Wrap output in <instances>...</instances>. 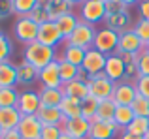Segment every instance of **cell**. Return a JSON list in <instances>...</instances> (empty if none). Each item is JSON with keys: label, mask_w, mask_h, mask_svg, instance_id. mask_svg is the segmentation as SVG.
I'll list each match as a JSON object with an SVG mask.
<instances>
[{"label": "cell", "mask_w": 149, "mask_h": 139, "mask_svg": "<svg viewBox=\"0 0 149 139\" xmlns=\"http://www.w3.org/2000/svg\"><path fill=\"white\" fill-rule=\"evenodd\" d=\"M104 26H108V28L115 30L117 34H121V32L130 30L134 26V23H132L130 11L125 10V11H119V13H108L104 19Z\"/></svg>", "instance_id": "5bb4252c"}, {"label": "cell", "mask_w": 149, "mask_h": 139, "mask_svg": "<svg viewBox=\"0 0 149 139\" xmlns=\"http://www.w3.org/2000/svg\"><path fill=\"white\" fill-rule=\"evenodd\" d=\"M128 8H125L121 4V0H111V2H106V13H119V11H125Z\"/></svg>", "instance_id": "f6af8a7d"}, {"label": "cell", "mask_w": 149, "mask_h": 139, "mask_svg": "<svg viewBox=\"0 0 149 139\" xmlns=\"http://www.w3.org/2000/svg\"><path fill=\"white\" fill-rule=\"evenodd\" d=\"M0 139H23V137L19 136L17 130H8V132L2 133V137H0Z\"/></svg>", "instance_id": "7dc6e473"}, {"label": "cell", "mask_w": 149, "mask_h": 139, "mask_svg": "<svg viewBox=\"0 0 149 139\" xmlns=\"http://www.w3.org/2000/svg\"><path fill=\"white\" fill-rule=\"evenodd\" d=\"M125 68H127V64L113 53V55H109L108 58H106L104 73H106L108 79L113 81V83H119V81H123V77H125Z\"/></svg>", "instance_id": "ac0fdd59"}, {"label": "cell", "mask_w": 149, "mask_h": 139, "mask_svg": "<svg viewBox=\"0 0 149 139\" xmlns=\"http://www.w3.org/2000/svg\"><path fill=\"white\" fill-rule=\"evenodd\" d=\"M36 41L42 43V45H47V47L57 49L58 45H64V36L61 34L58 26L55 25L53 21H47V23H44V25H40Z\"/></svg>", "instance_id": "8992f818"}, {"label": "cell", "mask_w": 149, "mask_h": 139, "mask_svg": "<svg viewBox=\"0 0 149 139\" xmlns=\"http://www.w3.org/2000/svg\"><path fill=\"white\" fill-rule=\"evenodd\" d=\"M61 136H62V126H44L40 139H61Z\"/></svg>", "instance_id": "f35d334b"}, {"label": "cell", "mask_w": 149, "mask_h": 139, "mask_svg": "<svg viewBox=\"0 0 149 139\" xmlns=\"http://www.w3.org/2000/svg\"><path fill=\"white\" fill-rule=\"evenodd\" d=\"M113 88H115V83L111 79H108L106 73H100V75L93 77L91 83H89V96H93L98 102H102V100L111 98Z\"/></svg>", "instance_id": "52a82bcc"}, {"label": "cell", "mask_w": 149, "mask_h": 139, "mask_svg": "<svg viewBox=\"0 0 149 139\" xmlns=\"http://www.w3.org/2000/svg\"><path fill=\"white\" fill-rule=\"evenodd\" d=\"M134 111H132L130 105H117L115 109V117H113V122H115L117 126H119L121 130H127L128 124H130L132 120H134Z\"/></svg>", "instance_id": "83f0119b"}, {"label": "cell", "mask_w": 149, "mask_h": 139, "mask_svg": "<svg viewBox=\"0 0 149 139\" xmlns=\"http://www.w3.org/2000/svg\"><path fill=\"white\" fill-rule=\"evenodd\" d=\"M62 132L66 136H72L76 139H89V132H91V122L83 117L77 118H66L62 122Z\"/></svg>", "instance_id": "8fae6325"}, {"label": "cell", "mask_w": 149, "mask_h": 139, "mask_svg": "<svg viewBox=\"0 0 149 139\" xmlns=\"http://www.w3.org/2000/svg\"><path fill=\"white\" fill-rule=\"evenodd\" d=\"M138 15H140V19L149 21V0H142L138 4Z\"/></svg>", "instance_id": "bcb514c9"}, {"label": "cell", "mask_w": 149, "mask_h": 139, "mask_svg": "<svg viewBox=\"0 0 149 139\" xmlns=\"http://www.w3.org/2000/svg\"><path fill=\"white\" fill-rule=\"evenodd\" d=\"M95 36H96V26L81 21L79 25L76 26V30L72 32V36H70L66 41L72 43V45H76V47H81V49H85V51H89V49H93Z\"/></svg>", "instance_id": "5b68a950"}, {"label": "cell", "mask_w": 149, "mask_h": 139, "mask_svg": "<svg viewBox=\"0 0 149 139\" xmlns=\"http://www.w3.org/2000/svg\"><path fill=\"white\" fill-rule=\"evenodd\" d=\"M143 139H149V132H147V133H146V137H143Z\"/></svg>", "instance_id": "db71d44e"}, {"label": "cell", "mask_w": 149, "mask_h": 139, "mask_svg": "<svg viewBox=\"0 0 149 139\" xmlns=\"http://www.w3.org/2000/svg\"><path fill=\"white\" fill-rule=\"evenodd\" d=\"M17 102H19V90L15 87L0 88V109L17 107Z\"/></svg>", "instance_id": "f546056e"}, {"label": "cell", "mask_w": 149, "mask_h": 139, "mask_svg": "<svg viewBox=\"0 0 149 139\" xmlns=\"http://www.w3.org/2000/svg\"><path fill=\"white\" fill-rule=\"evenodd\" d=\"M58 56V51L53 47H47V45H42L38 41H32V43L25 45L23 49V60L29 62L30 66H34L40 72L45 66H49L51 62H55Z\"/></svg>", "instance_id": "6da1fadb"}, {"label": "cell", "mask_w": 149, "mask_h": 139, "mask_svg": "<svg viewBox=\"0 0 149 139\" xmlns=\"http://www.w3.org/2000/svg\"><path fill=\"white\" fill-rule=\"evenodd\" d=\"M136 98H138V90H136L134 83H127V81L115 83L111 100L117 103V105H132Z\"/></svg>", "instance_id": "9c48e42d"}, {"label": "cell", "mask_w": 149, "mask_h": 139, "mask_svg": "<svg viewBox=\"0 0 149 139\" xmlns=\"http://www.w3.org/2000/svg\"><path fill=\"white\" fill-rule=\"evenodd\" d=\"M61 111L64 115V118H77V117H81V102L64 98L61 103Z\"/></svg>", "instance_id": "1f68e13d"}, {"label": "cell", "mask_w": 149, "mask_h": 139, "mask_svg": "<svg viewBox=\"0 0 149 139\" xmlns=\"http://www.w3.org/2000/svg\"><path fill=\"white\" fill-rule=\"evenodd\" d=\"M106 58H108V56H106L104 53L96 51V49H89V51L85 53V60H83V64H81V68L91 77H96V75H100V73H104Z\"/></svg>", "instance_id": "4fadbf2b"}, {"label": "cell", "mask_w": 149, "mask_h": 139, "mask_svg": "<svg viewBox=\"0 0 149 139\" xmlns=\"http://www.w3.org/2000/svg\"><path fill=\"white\" fill-rule=\"evenodd\" d=\"M132 111H134L136 117H147L149 118V100L143 98V96L138 94V98L134 100V103H132Z\"/></svg>", "instance_id": "d590c367"}, {"label": "cell", "mask_w": 149, "mask_h": 139, "mask_svg": "<svg viewBox=\"0 0 149 139\" xmlns=\"http://www.w3.org/2000/svg\"><path fill=\"white\" fill-rule=\"evenodd\" d=\"M21 118H23V115L19 113L17 107L0 109V128H2L4 132H8V130H17Z\"/></svg>", "instance_id": "cb8c5ba5"}, {"label": "cell", "mask_w": 149, "mask_h": 139, "mask_svg": "<svg viewBox=\"0 0 149 139\" xmlns=\"http://www.w3.org/2000/svg\"><path fill=\"white\" fill-rule=\"evenodd\" d=\"M62 92H64V98L76 100V102H83L85 98H89V85L79 81V79H76V81H70V83L62 85Z\"/></svg>", "instance_id": "d6986e66"}, {"label": "cell", "mask_w": 149, "mask_h": 139, "mask_svg": "<svg viewBox=\"0 0 149 139\" xmlns=\"http://www.w3.org/2000/svg\"><path fill=\"white\" fill-rule=\"evenodd\" d=\"M96 111H98V100L89 96L81 102V117L87 118L89 122H93L96 118Z\"/></svg>", "instance_id": "d6a6232c"}, {"label": "cell", "mask_w": 149, "mask_h": 139, "mask_svg": "<svg viewBox=\"0 0 149 139\" xmlns=\"http://www.w3.org/2000/svg\"><path fill=\"white\" fill-rule=\"evenodd\" d=\"M2 133H4V130H2V128H0V137H2Z\"/></svg>", "instance_id": "11a10c76"}, {"label": "cell", "mask_w": 149, "mask_h": 139, "mask_svg": "<svg viewBox=\"0 0 149 139\" xmlns=\"http://www.w3.org/2000/svg\"><path fill=\"white\" fill-rule=\"evenodd\" d=\"M13 55V41L6 32L0 30V62H8Z\"/></svg>", "instance_id": "e575fe53"}, {"label": "cell", "mask_w": 149, "mask_h": 139, "mask_svg": "<svg viewBox=\"0 0 149 139\" xmlns=\"http://www.w3.org/2000/svg\"><path fill=\"white\" fill-rule=\"evenodd\" d=\"M127 132L134 133V136L146 137V133L149 132V118L147 117H134V120L128 124Z\"/></svg>", "instance_id": "836d02e7"}, {"label": "cell", "mask_w": 149, "mask_h": 139, "mask_svg": "<svg viewBox=\"0 0 149 139\" xmlns=\"http://www.w3.org/2000/svg\"><path fill=\"white\" fill-rule=\"evenodd\" d=\"M119 51H125V53H134V55H140L143 53L146 49V43L136 36L134 30H127V32H121L119 34Z\"/></svg>", "instance_id": "2e32d148"}, {"label": "cell", "mask_w": 149, "mask_h": 139, "mask_svg": "<svg viewBox=\"0 0 149 139\" xmlns=\"http://www.w3.org/2000/svg\"><path fill=\"white\" fill-rule=\"evenodd\" d=\"M36 81H38V70L34 66H30L29 62L21 60L17 64V85H23V87L30 88Z\"/></svg>", "instance_id": "7402d4cb"}, {"label": "cell", "mask_w": 149, "mask_h": 139, "mask_svg": "<svg viewBox=\"0 0 149 139\" xmlns=\"http://www.w3.org/2000/svg\"><path fill=\"white\" fill-rule=\"evenodd\" d=\"M79 23H81L79 15H77L76 11H70V13L62 15L61 19H57V21H55V25L58 26V30H61V34L64 36V41H66L70 36H72V32L76 30V26L79 25Z\"/></svg>", "instance_id": "d4e9b609"}, {"label": "cell", "mask_w": 149, "mask_h": 139, "mask_svg": "<svg viewBox=\"0 0 149 139\" xmlns=\"http://www.w3.org/2000/svg\"><path fill=\"white\" fill-rule=\"evenodd\" d=\"M85 53H87L85 49L76 47V45L64 41V45H62V51L58 53V56H61L62 60H66V62H70V64H74V66L81 68V64H83V60H85Z\"/></svg>", "instance_id": "44dd1931"}, {"label": "cell", "mask_w": 149, "mask_h": 139, "mask_svg": "<svg viewBox=\"0 0 149 139\" xmlns=\"http://www.w3.org/2000/svg\"><path fill=\"white\" fill-rule=\"evenodd\" d=\"M136 90H138L140 96H143V98L149 100V77H140V79L136 81Z\"/></svg>", "instance_id": "7bdbcfd3"}, {"label": "cell", "mask_w": 149, "mask_h": 139, "mask_svg": "<svg viewBox=\"0 0 149 139\" xmlns=\"http://www.w3.org/2000/svg\"><path fill=\"white\" fill-rule=\"evenodd\" d=\"M115 109H117V103L113 102L111 98L102 100V102H98V111H96V118H95V120L113 122V117H115ZM95 120H93V122H95Z\"/></svg>", "instance_id": "4316f807"}, {"label": "cell", "mask_w": 149, "mask_h": 139, "mask_svg": "<svg viewBox=\"0 0 149 139\" xmlns=\"http://www.w3.org/2000/svg\"><path fill=\"white\" fill-rule=\"evenodd\" d=\"M140 79V72H138V66L136 64H128L127 68H125V77L123 81H127V83H134Z\"/></svg>", "instance_id": "60d3db41"}, {"label": "cell", "mask_w": 149, "mask_h": 139, "mask_svg": "<svg viewBox=\"0 0 149 139\" xmlns=\"http://www.w3.org/2000/svg\"><path fill=\"white\" fill-rule=\"evenodd\" d=\"M38 83L44 88H62V81H61V73H58L57 60L38 72Z\"/></svg>", "instance_id": "9a60e30c"}, {"label": "cell", "mask_w": 149, "mask_h": 139, "mask_svg": "<svg viewBox=\"0 0 149 139\" xmlns=\"http://www.w3.org/2000/svg\"><path fill=\"white\" fill-rule=\"evenodd\" d=\"M140 2H142V0H121V4H123L125 8H132V6H138Z\"/></svg>", "instance_id": "681fc988"}, {"label": "cell", "mask_w": 149, "mask_h": 139, "mask_svg": "<svg viewBox=\"0 0 149 139\" xmlns=\"http://www.w3.org/2000/svg\"><path fill=\"white\" fill-rule=\"evenodd\" d=\"M17 85V64L11 60L0 62V88L15 87Z\"/></svg>", "instance_id": "484cf974"}, {"label": "cell", "mask_w": 149, "mask_h": 139, "mask_svg": "<svg viewBox=\"0 0 149 139\" xmlns=\"http://www.w3.org/2000/svg\"><path fill=\"white\" fill-rule=\"evenodd\" d=\"M77 15L83 23H89V25L104 23L106 15H108L106 13V2H102V0H85L79 6Z\"/></svg>", "instance_id": "3957f363"}, {"label": "cell", "mask_w": 149, "mask_h": 139, "mask_svg": "<svg viewBox=\"0 0 149 139\" xmlns=\"http://www.w3.org/2000/svg\"><path fill=\"white\" fill-rule=\"evenodd\" d=\"M40 4L45 8V11L49 15V21H53V23L57 19H61L62 15L74 11V8L68 4V0H40Z\"/></svg>", "instance_id": "e0dca14e"}, {"label": "cell", "mask_w": 149, "mask_h": 139, "mask_svg": "<svg viewBox=\"0 0 149 139\" xmlns=\"http://www.w3.org/2000/svg\"><path fill=\"white\" fill-rule=\"evenodd\" d=\"M42 128H44V124L40 122L36 115H23L21 122L17 126V132L23 139H40Z\"/></svg>", "instance_id": "30bf717a"}, {"label": "cell", "mask_w": 149, "mask_h": 139, "mask_svg": "<svg viewBox=\"0 0 149 139\" xmlns=\"http://www.w3.org/2000/svg\"><path fill=\"white\" fill-rule=\"evenodd\" d=\"M136 66H138L140 77H149V53L143 51L142 55H140V58H138V62H136Z\"/></svg>", "instance_id": "ab89813d"}, {"label": "cell", "mask_w": 149, "mask_h": 139, "mask_svg": "<svg viewBox=\"0 0 149 139\" xmlns=\"http://www.w3.org/2000/svg\"><path fill=\"white\" fill-rule=\"evenodd\" d=\"M121 130L115 122H104V120H95L91 122V132H89V139H115L121 136Z\"/></svg>", "instance_id": "7c38bea8"}, {"label": "cell", "mask_w": 149, "mask_h": 139, "mask_svg": "<svg viewBox=\"0 0 149 139\" xmlns=\"http://www.w3.org/2000/svg\"><path fill=\"white\" fill-rule=\"evenodd\" d=\"M115 55L128 66V64H136V62H138V58H140V55H142V53H140V55H134V53H125V51H119V49H117Z\"/></svg>", "instance_id": "ee69618b"}, {"label": "cell", "mask_w": 149, "mask_h": 139, "mask_svg": "<svg viewBox=\"0 0 149 139\" xmlns=\"http://www.w3.org/2000/svg\"><path fill=\"white\" fill-rule=\"evenodd\" d=\"M36 117L44 126H62V122L66 120L61 107H40Z\"/></svg>", "instance_id": "ffe728a7"}, {"label": "cell", "mask_w": 149, "mask_h": 139, "mask_svg": "<svg viewBox=\"0 0 149 139\" xmlns=\"http://www.w3.org/2000/svg\"><path fill=\"white\" fill-rule=\"evenodd\" d=\"M83 2H85V0H68V4H70V6H72V8H76V6L79 8V6H81V4H83Z\"/></svg>", "instance_id": "f907efd6"}, {"label": "cell", "mask_w": 149, "mask_h": 139, "mask_svg": "<svg viewBox=\"0 0 149 139\" xmlns=\"http://www.w3.org/2000/svg\"><path fill=\"white\" fill-rule=\"evenodd\" d=\"M38 94H40L42 107H61L62 100H64L62 88H44V87H40Z\"/></svg>", "instance_id": "603a6c76"}, {"label": "cell", "mask_w": 149, "mask_h": 139, "mask_svg": "<svg viewBox=\"0 0 149 139\" xmlns=\"http://www.w3.org/2000/svg\"><path fill=\"white\" fill-rule=\"evenodd\" d=\"M38 28H40V25H36L30 17H17L13 23V36L23 45H29L32 41H36Z\"/></svg>", "instance_id": "277c9868"}, {"label": "cell", "mask_w": 149, "mask_h": 139, "mask_svg": "<svg viewBox=\"0 0 149 139\" xmlns=\"http://www.w3.org/2000/svg\"><path fill=\"white\" fill-rule=\"evenodd\" d=\"M57 64H58V73H61L62 85L77 79V73H79V68H77V66H74V64H70V62H66V60H62L61 56H57Z\"/></svg>", "instance_id": "f1b7e54d"}, {"label": "cell", "mask_w": 149, "mask_h": 139, "mask_svg": "<svg viewBox=\"0 0 149 139\" xmlns=\"http://www.w3.org/2000/svg\"><path fill=\"white\" fill-rule=\"evenodd\" d=\"M29 17L32 19L36 25H44V23H47V21H49V15H47V11H45V8L42 6V4H38V6L34 8L32 13H30Z\"/></svg>", "instance_id": "74e56055"}, {"label": "cell", "mask_w": 149, "mask_h": 139, "mask_svg": "<svg viewBox=\"0 0 149 139\" xmlns=\"http://www.w3.org/2000/svg\"><path fill=\"white\" fill-rule=\"evenodd\" d=\"M40 107H42V102H40V94H38V90L25 88V90L19 92L17 109H19L21 115H38Z\"/></svg>", "instance_id": "ba28073f"}, {"label": "cell", "mask_w": 149, "mask_h": 139, "mask_svg": "<svg viewBox=\"0 0 149 139\" xmlns=\"http://www.w3.org/2000/svg\"><path fill=\"white\" fill-rule=\"evenodd\" d=\"M119 47V34L115 30L108 28V26H102V28H96V36H95V43H93V49L104 53L106 56L113 55Z\"/></svg>", "instance_id": "7a4b0ae2"}, {"label": "cell", "mask_w": 149, "mask_h": 139, "mask_svg": "<svg viewBox=\"0 0 149 139\" xmlns=\"http://www.w3.org/2000/svg\"><path fill=\"white\" fill-rule=\"evenodd\" d=\"M61 139H76V137H72V136H66V133L62 132V136H61Z\"/></svg>", "instance_id": "816d5d0a"}, {"label": "cell", "mask_w": 149, "mask_h": 139, "mask_svg": "<svg viewBox=\"0 0 149 139\" xmlns=\"http://www.w3.org/2000/svg\"><path fill=\"white\" fill-rule=\"evenodd\" d=\"M38 4H40V0H13V15L15 17H29Z\"/></svg>", "instance_id": "4dcf8cb0"}, {"label": "cell", "mask_w": 149, "mask_h": 139, "mask_svg": "<svg viewBox=\"0 0 149 139\" xmlns=\"http://www.w3.org/2000/svg\"><path fill=\"white\" fill-rule=\"evenodd\" d=\"M132 30L136 32V36L140 38V40L143 41V43H147L149 41V21H146V19H140L134 23V26H132Z\"/></svg>", "instance_id": "8d00e7d4"}, {"label": "cell", "mask_w": 149, "mask_h": 139, "mask_svg": "<svg viewBox=\"0 0 149 139\" xmlns=\"http://www.w3.org/2000/svg\"><path fill=\"white\" fill-rule=\"evenodd\" d=\"M13 15V0H0V21Z\"/></svg>", "instance_id": "b9f144b4"}, {"label": "cell", "mask_w": 149, "mask_h": 139, "mask_svg": "<svg viewBox=\"0 0 149 139\" xmlns=\"http://www.w3.org/2000/svg\"><path fill=\"white\" fill-rule=\"evenodd\" d=\"M102 2H111V0H102Z\"/></svg>", "instance_id": "9f6ffc18"}, {"label": "cell", "mask_w": 149, "mask_h": 139, "mask_svg": "<svg viewBox=\"0 0 149 139\" xmlns=\"http://www.w3.org/2000/svg\"><path fill=\"white\" fill-rule=\"evenodd\" d=\"M143 51H146V53H149V41L146 43V49H143Z\"/></svg>", "instance_id": "f5cc1de1"}, {"label": "cell", "mask_w": 149, "mask_h": 139, "mask_svg": "<svg viewBox=\"0 0 149 139\" xmlns=\"http://www.w3.org/2000/svg\"><path fill=\"white\" fill-rule=\"evenodd\" d=\"M119 139H143V137H140V136H134V133H130V132H121V136H119Z\"/></svg>", "instance_id": "c3c4849f"}]
</instances>
